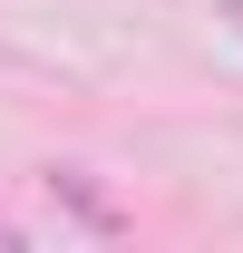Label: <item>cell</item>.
<instances>
[{
    "instance_id": "obj_1",
    "label": "cell",
    "mask_w": 243,
    "mask_h": 253,
    "mask_svg": "<svg viewBox=\"0 0 243 253\" xmlns=\"http://www.w3.org/2000/svg\"><path fill=\"white\" fill-rule=\"evenodd\" d=\"M39 185H49V205H59L68 224H88V234H107V244H117V234H126V205H117V195H107V185H97L88 166H49Z\"/></svg>"
},
{
    "instance_id": "obj_2",
    "label": "cell",
    "mask_w": 243,
    "mask_h": 253,
    "mask_svg": "<svg viewBox=\"0 0 243 253\" xmlns=\"http://www.w3.org/2000/svg\"><path fill=\"white\" fill-rule=\"evenodd\" d=\"M10 244H20V224H10V214H0V253H10Z\"/></svg>"
},
{
    "instance_id": "obj_3",
    "label": "cell",
    "mask_w": 243,
    "mask_h": 253,
    "mask_svg": "<svg viewBox=\"0 0 243 253\" xmlns=\"http://www.w3.org/2000/svg\"><path fill=\"white\" fill-rule=\"evenodd\" d=\"M224 10H234V30H243V0H224Z\"/></svg>"
}]
</instances>
